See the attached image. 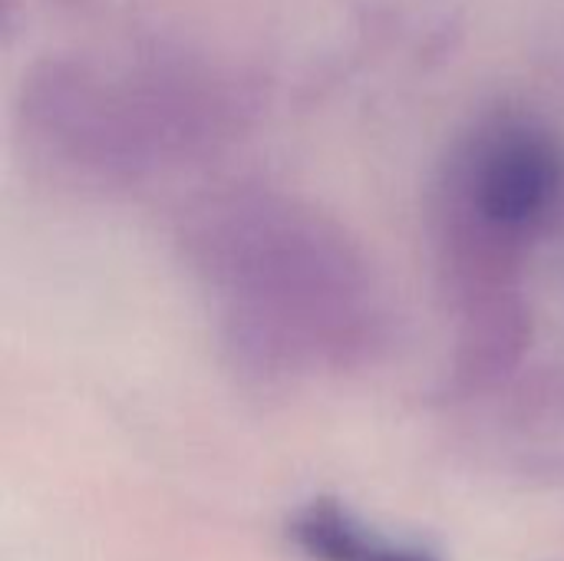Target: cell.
<instances>
[{"mask_svg": "<svg viewBox=\"0 0 564 561\" xmlns=\"http://www.w3.org/2000/svg\"><path fill=\"white\" fill-rule=\"evenodd\" d=\"M562 155L529 129H506L476 162V208L496 228L535 231L562 205Z\"/></svg>", "mask_w": 564, "mask_h": 561, "instance_id": "cell-1", "label": "cell"}, {"mask_svg": "<svg viewBox=\"0 0 564 561\" xmlns=\"http://www.w3.org/2000/svg\"><path fill=\"white\" fill-rule=\"evenodd\" d=\"M288 536L311 561H443L430 549L397 542L360 522L340 499L321 496L294 513Z\"/></svg>", "mask_w": 564, "mask_h": 561, "instance_id": "cell-2", "label": "cell"}]
</instances>
